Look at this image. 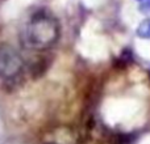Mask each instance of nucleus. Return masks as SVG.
I'll list each match as a JSON object with an SVG mask.
<instances>
[{
  "label": "nucleus",
  "instance_id": "nucleus-3",
  "mask_svg": "<svg viewBox=\"0 0 150 144\" xmlns=\"http://www.w3.org/2000/svg\"><path fill=\"white\" fill-rule=\"evenodd\" d=\"M138 33L142 37H150V21H146L138 29Z\"/></svg>",
  "mask_w": 150,
  "mask_h": 144
},
{
  "label": "nucleus",
  "instance_id": "nucleus-2",
  "mask_svg": "<svg viewBox=\"0 0 150 144\" xmlns=\"http://www.w3.org/2000/svg\"><path fill=\"white\" fill-rule=\"evenodd\" d=\"M24 62L15 47L11 45H0V77L13 79L23 71Z\"/></svg>",
  "mask_w": 150,
  "mask_h": 144
},
{
  "label": "nucleus",
  "instance_id": "nucleus-1",
  "mask_svg": "<svg viewBox=\"0 0 150 144\" xmlns=\"http://www.w3.org/2000/svg\"><path fill=\"white\" fill-rule=\"evenodd\" d=\"M61 36L58 20L52 13L40 10L36 12L26 22L24 37L25 43L33 50H47L53 47Z\"/></svg>",
  "mask_w": 150,
  "mask_h": 144
},
{
  "label": "nucleus",
  "instance_id": "nucleus-4",
  "mask_svg": "<svg viewBox=\"0 0 150 144\" xmlns=\"http://www.w3.org/2000/svg\"><path fill=\"white\" fill-rule=\"evenodd\" d=\"M46 144H55V143H46Z\"/></svg>",
  "mask_w": 150,
  "mask_h": 144
}]
</instances>
